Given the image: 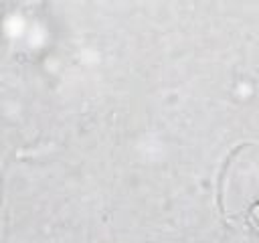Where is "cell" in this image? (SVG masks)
Wrapping results in <instances>:
<instances>
[{
    "label": "cell",
    "instance_id": "cell-1",
    "mask_svg": "<svg viewBox=\"0 0 259 243\" xmlns=\"http://www.w3.org/2000/svg\"><path fill=\"white\" fill-rule=\"evenodd\" d=\"M249 223H251L253 229L259 233V200L249 209Z\"/></svg>",
    "mask_w": 259,
    "mask_h": 243
}]
</instances>
